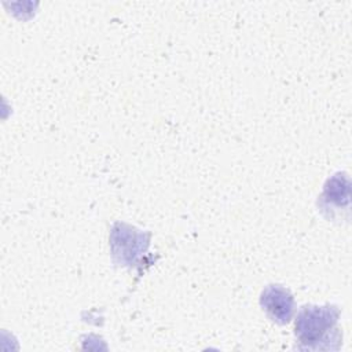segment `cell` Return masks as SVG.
<instances>
[{
  "label": "cell",
  "mask_w": 352,
  "mask_h": 352,
  "mask_svg": "<svg viewBox=\"0 0 352 352\" xmlns=\"http://www.w3.org/2000/svg\"><path fill=\"white\" fill-rule=\"evenodd\" d=\"M340 308L336 305H304L296 318L294 334L298 349L337 351L342 334L338 329Z\"/></svg>",
  "instance_id": "1"
},
{
  "label": "cell",
  "mask_w": 352,
  "mask_h": 352,
  "mask_svg": "<svg viewBox=\"0 0 352 352\" xmlns=\"http://www.w3.org/2000/svg\"><path fill=\"white\" fill-rule=\"evenodd\" d=\"M151 234L122 221L111 226L109 241L111 258L117 265L132 268L138 265L150 246Z\"/></svg>",
  "instance_id": "2"
},
{
  "label": "cell",
  "mask_w": 352,
  "mask_h": 352,
  "mask_svg": "<svg viewBox=\"0 0 352 352\" xmlns=\"http://www.w3.org/2000/svg\"><path fill=\"white\" fill-rule=\"evenodd\" d=\"M260 305L265 315L276 324H287L296 309L294 297L282 285H268L260 296Z\"/></svg>",
  "instance_id": "3"
},
{
  "label": "cell",
  "mask_w": 352,
  "mask_h": 352,
  "mask_svg": "<svg viewBox=\"0 0 352 352\" xmlns=\"http://www.w3.org/2000/svg\"><path fill=\"white\" fill-rule=\"evenodd\" d=\"M349 201H351L349 177L346 173L338 172L326 182L323 192L318 199V206L327 217H333L336 210H341V209L348 210Z\"/></svg>",
  "instance_id": "4"
}]
</instances>
